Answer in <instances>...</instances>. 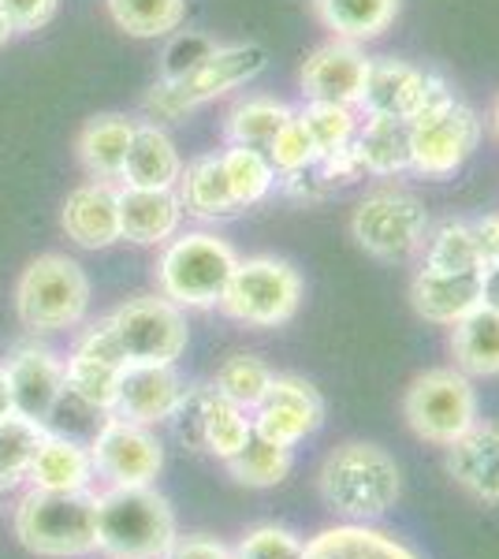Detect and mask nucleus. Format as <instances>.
Masks as SVG:
<instances>
[{
	"label": "nucleus",
	"mask_w": 499,
	"mask_h": 559,
	"mask_svg": "<svg viewBox=\"0 0 499 559\" xmlns=\"http://www.w3.org/2000/svg\"><path fill=\"white\" fill-rule=\"evenodd\" d=\"M317 492L324 508L343 522H377L403 496V474L388 448L373 440H343L324 455L317 471Z\"/></svg>",
	"instance_id": "f257e3e1"
},
{
	"label": "nucleus",
	"mask_w": 499,
	"mask_h": 559,
	"mask_svg": "<svg viewBox=\"0 0 499 559\" xmlns=\"http://www.w3.org/2000/svg\"><path fill=\"white\" fill-rule=\"evenodd\" d=\"M179 526L171 503L153 485H105L97 489V556L165 559Z\"/></svg>",
	"instance_id": "f03ea898"
},
{
	"label": "nucleus",
	"mask_w": 499,
	"mask_h": 559,
	"mask_svg": "<svg viewBox=\"0 0 499 559\" xmlns=\"http://www.w3.org/2000/svg\"><path fill=\"white\" fill-rule=\"evenodd\" d=\"M15 537L41 559H83L97 545V492H45L31 489L15 503Z\"/></svg>",
	"instance_id": "7ed1b4c3"
},
{
	"label": "nucleus",
	"mask_w": 499,
	"mask_h": 559,
	"mask_svg": "<svg viewBox=\"0 0 499 559\" xmlns=\"http://www.w3.org/2000/svg\"><path fill=\"white\" fill-rule=\"evenodd\" d=\"M269 57L261 45H213L194 68L183 71L176 79H161L157 86L146 94V108L150 120H165L176 123L183 120L187 112L202 108L209 102H216L221 94H228L235 86H247L265 71Z\"/></svg>",
	"instance_id": "20e7f679"
},
{
	"label": "nucleus",
	"mask_w": 499,
	"mask_h": 559,
	"mask_svg": "<svg viewBox=\"0 0 499 559\" xmlns=\"http://www.w3.org/2000/svg\"><path fill=\"white\" fill-rule=\"evenodd\" d=\"M239 254L216 231L171 236L157 258V287L179 310H213L221 306Z\"/></svg>",
	"instance_id": "39448f33"
},
{
	"label": "nucleus",
	"mask_w": 499,
	"mask_h": 559,
	"mask_svg": "<svg viewBox=\"0 0 499 559\" xmlns=\"http://www.w3.org/2000/svg\"><path fill=\"white\" fill-rule=\"evenodd\" d=\"M90 280L83 265L63 254H41L23 269L15 284V313L31 332H63L86 321Z\"/></svg>",
	"instance_id": "423d86ee"
},
{
	"label": "nucleus",
	"mask_w": 499,
	"mask_h": 559,
	"mask_svg": "<svg viewBox=\"0 0 499 559\" xmlns=\"http://www.w3.org/2000/svg\"><path fill=\"white\" fill-rule=\"evenodd\" d=\"M403 418L417 440L432 448H448L480 418L474 377L455 366L425 369L403 395Z\"/></svg>",
	"instance_id": "0eeeda50"
},
{
	"label": "nucleus",
	"mask_w": 499,
	"mask_h": 559,
	"mask_svg": "<svg viewBox=\"0 0 499 559\" xmlns=\"http://www.w3.org/2000/svg\"><path fill=\"white\" fill-rule=\"evenodd\" d=\"M302 273L284 258L258 254L239 258L228 280V292L221 299V310L231 321L250 324V329H280L298 313L302 306Z\"/></svg>",
	"instance_id": "6e6552de"
},
{
	"label": "nucleus",
	"mask_w": 499,
	"mask_h": 559,
	"mask_svg": "<svg viewBox=\"0 0 499 559\" xmlns=\"http://www.w3.org/2000/svg\"><path fill=\"white\" fill-rule=\"evenodd\" d=\"M351 236L377 261H406L425 247L429 213L421 198L403 187H377L351 216Z\"/></svg>",
	"instance_id": "1a4fd4ad"
},
{
	"label": "nucleus",
	"mask_w": 499,
	"mask_h": 559,
	"mask_svg": "<svg viewBox=\"0 0 499 559\" xmlns=\"http://www.w3.org/2000/svg\"><path fill=\"white\" fill-rule=\"evenodd\" d=\"M127 366H176L187 350V318L165 295H134L108 313Z\"/></svg>",
	"instance_id": "9d476101"
},
{
	"label": "nucleus",
	"mask_w": 499,
	"mask_h": 559,
	"mask_svg": "<svg viewBox=\"0 0 499 559\" xmlns=\"http://www.w3.org/2000/svg\"><path fill=\"white\" fill-rule=\"evenodd\" d=\"M86 448L105 485H120V489L153 485L165 471V444L157 440V432L139 421L116 418V414H105L97 421V432Z\"/></svg>",
	"instance_id": "9b49d317"
},
{
	"label": "nucleus",
	"mask_w": 499,
	"mask_h": 559,
	"mask_svg": "<svg viewBox=\"0 0 499 559\" xmlns=\"http://www.w3.org/2000/svg\"><path fill=\"white\" fill-rule=\"evenodd\" d=\"M480 142V120L470 105L451 102L440 116L411 123V173L425 179L455 176Z\"/></svg>",
	"instance_id": "f8f14e48"
},
{
	"label": "nucleus",
	"mask_w": 499,
	"mask_h": 559,
	"mask_svg": "<svg viewBox=\"0 0 499 559\" xmlns=\"http://www.w3.org/2000/svg\"><path fill=\"white\" fill-rule=\"evenodd\" d=\"M250 426H253V437L295 452L306 437H313V432L324 426V400L306 377L276 373L265 400L250 411Z\"/></svg>",
	"instance_id": "ddd939ff"
},
{
	"label": "nucleus",
	"mask_w": 499,
	"mask_h": 559,
	"mask_svg": "<svg viewBox=\"0 0 499 559\" xmlns=\"http://www.w3.org/2000/svg\"><path fill=\"white\" fill-rule=\"evenodd\" d=\"M443 471L470 500L499 508V421L477 418L455 444L443 448Z\"/></svg>",
	"instance_id": "4468645a"
},
{
	"label": "nucleus",
	"mask_w": 499,
	"mask_h": 559,
	"mask_svg": "<svg viewBox=\"0 0 499 559\" xmlns=\"http://www.w3.org/2000/svg\"><path fill=\"white\" fill-rule=\"evenodd\" d=\"M369 60L358 45L351 41H329L306 57L302 71H298V90L306 102H329V105H351L358 108L361 86L369 75Z\"/></svg>",
	"instance_id": "2eb2a0df"
},
{
	"label": "nucleus",
	"mask_w": 499,
	"mask_h": 559,
	"mask_svg": "<svg viewBox=\"0 0 499 559\" xmlns=\"http://www.w3.org/2000/svg\"><path fill=\"white\" fill-rule=\"evenodd\" d=\"M8 384H12V407L23 418L49 421L57 414L60 400L68 395V381H63V362L45 347H23L4 366Z\"/></svg>",
	"instance_id": "dca6fc26"
},
{
	"label": "nucleus",
	"mask_w": 499,
	"mask_h": 559,
	"mask_svg": "<svg viewBox=\"0 0 499 559\" xmlns=\"http://www.w3.org/2000/svg\"><path fill=\"white\" fill-rule=\"evenodd\" d=\"M60 228L75 247L105 250L120 239V191L105 179L75 187L63 198Z\"/></svg>",
	"instance_id": "f3484780"
},
{
	"label": "nucleus",
	"mask_w": 499,
	"mask_h": 559,
	"mask_svg": "<svg viewBox=\"0 0 499 559\" xmlns=\"http://www.w3.org/2000/svg\"><path fill=\"white\" fill-rule=\"evenodd\" d=\"M179 395H183V381H179L176 366H127L108 414L153 429L171 418Z\"/></svg>",
	"instance_id": "a211bd4d"
},
{
	"label": "nucleus",
	"mask_w": 499,
	"mask_h": 559,
	"mask_svg": "<svg viewBox=\"0 0 499 559\" xmlns=\"http://www.w3.org/2000/svg\"><path fill=\"white\" fill-rule=\"evenodd\" d=\"M425 83H429V71L395 57H377L369 60V75L366 86H361L358 108L366 116H392V120L411 123L417 116V105H421Z\"/></svg>",
	"instance_id": "6ab92c4d"
},
{
	"label": "nucleus",
	"mask_w": 499,
	"mask_h": 559,
	"mask_svg": "<svg viewBox=\"0 0 499 559\" xmlns=\"http://www.w3.org/2000/svg\"><path fill=\"white\" fill-rule=\"evenodd\" d=\"M411 306L421 321L451 329L480 306V269L474 273H437V269L421 265L411 284Z\"/></svg>",
	"instance_id": "aec40b11"
},
{
	"label": "nucleus",
	"mask_w": 499,
	"mask_h": 559,
	"mask_svg": "<svg viewBox=\"0 0 499 559\" xmlns=\"http://www.w3.org/2000/svg\"><path fill=\"white\" fill-rule=\"evenodd\" d=\"M302 559H421L406 540H399L373 522H335L306 540Z\"/></svg>",
	"instance_id": "412c9836"
},
{
	"label": "nucleus",
	"mask_w": 499,
	"mask_h": 559,
	"mask_svg": "<svg viewBox=\"0 0 499 559\" xmlns=\"http://www.w3.org/2000/svg\"><path fill=\"white\" fill-rule=\"evenodd\" d=\"M183 205L176 191H139L123 187L120 191V239L134 247H165L179 231Z\"/></svg>",
	"instance_id": "4be33fe9"
},
{
	"label": "nucleus",
	"mask_w": 499,
	"mask_h": 559,
	"mask_svg": "<svg viewBox=\"0 0 499 559\" xmlns=\"http://www.w3.org/2000/svg\"><path fill=\"white\" fill-rule=\"evenodd\" d=\"M26 481H31V489L45 492H86L94 489L97 471L86 444L63 437V432H45Z\"/></svg>",
	"instance_id": "5701e85b"
},
{
	"label": "nucleus",
	"mask_w": 499,
	"mask_h": 559,
	"mask_svg": "<svg viewBox=\"0 0 499 559\" xmlns=\"http://www.w3.org/2000/svg\"><path fill=\"white\" fill-rule=\"evenodd\" d=\"M179 173H183V157H179L176 142L157 123H139L120 173L127 187H139V191H176Z\"/></svg>",
	"instance_id": "b1692460"
},
{
	"label": "nucleus",
	"mask_w": 499,
	"mask_h": 559,
	"mask_svg": "<svg viewBox=\"0 0 499 559\" xmlns=\"http://www.w3.org/2000/svg\"><path fill=\"white\" fill-rule=\"evenodd\" d=\"M176 194H179L183 213L198 216V221H216V216L239 213V202H235V194H231L221 153H205V157L190 160L183 173H179Z\"/></svg>",
	"instance_id": "393cba45"
},
{
	"label": "nucleus",
	"mask_w": 499,
	"mask_h": 559,
	"mask_svg": "<svg viewBox=\"0 0 499 559\" xmlns=\"http://www.w3.org/2000/svg\"><path fill=\"white\" fill-rule=\"evenodd\" d=\"M134 128L139 123L127 120L120 112H105V116H94L83 131H79V160L83 168L94 179H120L123 173V160H127V150H131V139H134Z\"/></svg>",
	"instance_id": "a878e982"
},
{
	"label": "nucleus",
	"mask_w": 499,
	"mask_h": 559,
	"mask_svg": "<svg viewBox=\"0 0 499 559\" xmlns=\"http://www.w3.org/2000/svg\"><path fill=\"white\" fill-rule=\"evenodd\" d=\"M313 15L340 41H377L399 15V0H310Z\"/></svg>",
	"instance_id": "bb28decb"
},
{
	"label": "nucleus",
	"mask_w": 499,
	"mask_h": 559,
	"mask_svg": "<svg viewBox=\"0 0 499 559\" xmlns=\"http://www.w3.org/2000/svg\"><path fill=\"white\" fill-rule=\"evenodd\" d=\"M366 176H399L411 168V123L392 116H366L354 134Z\"/></svg>",
	"instance_id": "cd10ccee"
},
{
	"label": "nucleus",
	"mask_w": 499,
	"mask_h": 559,
	"mask_svg": "<svg viewBox=\"0 0 499 559\" xmlns=\"http://www.w3.org/2000/svg\"><path fill=\"white\" fill-rule=\"evenodd\" d=\"M451 358L466 377H499V313L477 306L459 324H451Z\"/></svg>",
	"instance_id": "c85d7f7f"
},
{
	"label": "nucleus",
	"mask_w": 499,
	"mask_h": 559,
	"mask_svg": "<svg viewBox=\"0 0 499 559\" xmlns=\"http://www.w3.org/2000/svg\"><path fill=\"white\" fill-rule=\"evenodd\" d=\"M250 437H253L250 411L235 407L231 400H224L213 388L202 411V426H198V452H209L213 459H221V463H228L231 455H239L247 448Z\"/></svg>",
	"instance_id": "c756f323"
},
{
	"label": "nucleus",
	"mask_w": 499,
	"mask_h": 559,
	"mask_svg": "<svg viewBox=\"0 0 499 559\" xmlns=\"http://www.w3.org/2000/svg\"><path fill=\"white\" fill-rule=\"evenodd\" d=\"M295 116L292 105L276 102V97H242L228 108L224 116V134H228V146H250V150H265L272 142V134L284 128Z\"/></svg>",
	"instance_id": "7c9ffc66"
},
{
	"label": "nucleus",
	"mask_w": 499,
	"mask_h": 559,
	"mask_svg": "<svg viewBox=\"0 0 499 559\" xmlns=\"http://www.w3.org/2000/svg\"><path fill=\"white\" fill-rule=\"evenodd\" d=\"M127 366L105 362V358L83 355V350H71V358L63 362V381H68V395L79 400L86 411L108 414L120 392V377Z\"/></svg>",
	"instance_id": "2f4dec72"
},
{
	"label": "nucleus",
	"mask_w": 499,
	"mask_h": 559,
	"mask_svg": "<svg viewBox=\"0 0 499 559\" xmlns=\"http://www.w3.org/2000/svg\"><path fill=\"white\" fill-rule=\"evenodd\" d=\"M45 432H49L45 421L23 418V414H15V411L8 414V418H0V492L20 489L26 481Z\"/></svg>",
	"instance_id": "473e14b6"
},
{
	"label": "nucleus",
	"mask_w": 499,
	"mask_h": 559,
	"mask_svg": "<svg viewBox=\"0 0 499 559\" xmlns=\"http://www.w3.org/2000/svg\"><path fill=\"white\" fill-rule=\"evenodd\" d=\"M228 474L235 485H247V489H276V485L287 481L295 466V452L292 448H280V444H269L261 437H250L247 448L239 455H231L228 463Z\"/></svg>",
	"instance_id": "72a5a7b5"
},
{
	"label": "nucleus",
	"mask_w": 499,
	"mask_h": 559,
	"mask_svg": "<svg viewBox=\"0 0 499 559\" xmlns=\"http://www.w3.org/2000/svg\"><path fill=\"white\" fill-rule=\"evenodd\" d=\"M108 15L131 38H165L183 26L187 0H108Z\"/></svg>",
	"instance_id": "f704fd0d"
},
{
	"label": "nucleus",
	"mask_w": 499,
	"mask_h": 559,
	"mask_svg": "<svg viewBox=\"0 0 499 559\" xmlns=\"http://www.w3.org/2000/svg\"><path fill=\"white\" fill-rule=\"evenodd\" d=\"M272 377L276 373H272V366L265 362V358L247 355V350H235V355L224 358L221 369H216L213 388L224 395V400H231L235 407L253 411L261 400H265Z\"/></svg>",
	"instance_id": "c9c22d12"
},
{
	"label": "nucleus",
	"mask_w": 499,
	"mask_h": 559,
	"mask_svg": "<svg viewBox=\"0 0 499 559\" xmlns=\"http://www.w3.org/2000/svg\"><path fill=\"white\" fill-rule=\"evenodd\" d=\"M224 173H228L231 194L239 202V210H250V205L265 202L269 191L276 187V168L265 157V150H250V146H228L221 153Z\"/></svg>",
	"instance_id": "e433bc0d"
},
{
	"label": "nucleus",
	"mask_w": 499,
	"mask_h": 559,
	"mask_svg": "<svg viewBox=\"0 0 499 559\" xmlns=\"http://www.w3.org/2000/svg\"><path fill=\"white\" fill-rule=\"evenodd\" d=\"M425 269L437 273H474L480 269L470 221H443L437 231L425 236Z\"/></svg>",
	"instance_id": "4c0bfd02"
},
{
	"label": "nucleus",
	"mask_w": 499,
	"mask_h": 559,
	"mask_svg": "<svg viewBox=\"0 0 499 559\" xmlns=\"http://www.w3.org/2000/svg\"><path fill=\"white\" fill-rule=\"evenodd\" d=\"M298 120L306 123V131H310L313 146L321 157H329V153L351 146L354 134H358V112H354L351 105H329V102H306L302 108H295Z\"/></svg>",
	"instance_id": "58836bf2"
},
{
	"label": "nucleus",
	"mask_w": 499,
	"mask_h": 559,
	"mask_svg": "<svg viewBox=\"0 0 499 559\" xmlns=\"http://www.w3.org/2000/svg\"><path fill=\"white\" fill-rule=\"evenodd\" d=\"M265 157L272 160L276 176H292V173H306V168H313L317 160H321V153H317L310 131H306V123L298 120V112H295L284 128L272 134V142L265 146Z\"/></svg>",
	"instance_id": "ea45409f"
},
{
	"label": "nucleus",
	"mask_w": 499,
	"mask_h": 559,
	"mask_svg": "<svg viewBox=\"0 0 499 559\" xmlns=\"http://www.w3.org/2000/svg\"><path fill=\"white\" fill-rule=\"evenodd\" d=\"M306 540L287 526L265 522V526H253L242 534L235 545V559H302Z\"/></svg>",
	"instance_id": "a19ab883"
},
{
	"label": "nucleus",
	"mask_w": 499,
	"mask_h": 559,
	"mask_svg": "<svg viewBox=\"0 0 499 559\" xmlns=\"http://www.w3.org/2000/svg\"><path fill=\"white\" fill-rule=\"evenodd\" d=\"M60 0H0V15L15 31H41L57 15Z\"/></svg>",
	"instance_id": "79ce46f5"
},
{
	"label": "nucleus",
	"mask_w": 499,
	"mask_h": 559,
	"mask_svg": "<svg viewBox=\"0 0 499 559\" xmlns=\"http://www.w3.org/2000/svg\"><path fill=\"white\" fill-rule=\"evenodd\" d=\"M235 548L224 545V540L209 537V534H190V537H176V545L168 548L165 559H231Z\"/></svg>",
	"instance_id": "37998d69"
},
{
	"label": "nucleus",
	"mask_w": 499,
	"mask_h": 559,
	"mask_svg": "<svg viewBox=\"0 0 499 559\" xmlns=\"http://www.w3.org/2000/svg\"><path fill=\"white\" fill-rule=\"evenodd\" d=\"M209 49H213V41L198 38V34H187V38H179L165 52V79H176V75H183V71H190V68L198 64V60L205 57Z\"/></svg>",
	"instance_id": "c03bdc74"
},
{
	"label": "nucleus",
	"mask_w": 499,
	"mask_h": 559,
	"mask_svg": "<svg viewBox=\"0 0 499 559\" xmlns=\"http://www.w3.org/2000/svg\"><path fill=\"white\" fill-rule=\"evenodd\" d=\"M470 231H474V247H477L480 269L499 265V213L480 216V221H470Z\"/></svg>",
	"instance_id": "a18cd8bd"
},
{
	"label": "nucleus",
	"mask_w": 499,
	"mask_h": 559,
	"mask_svg": "<svg viewBox=\"0 0 499 559\" xmlns=\"http://www.w3.org/2000/svg\"><path fill=\"white\" fill-rule=\"evenodd\" d=\"M480 306L499 313V265L480 269Z\"/></svg>",
	"instance_id": "49530a36"
},
{
	"label": "nucleus",
	"mask_w": 499,
	"mask_h": 559,
	"mask_svg": "<svg viewBox=\"0 0 499 559\" xmlns=\"http://www.w3.org/2000/svg\"><path fill=\"white\" fill-rule=\"evenodd\" d=\"M12 411V384H8V369L0 366V418H8Z\"/></svg>",
	"instance_id": "de8ad7c7"
},
{
	"label": "nucleus",
	"mask_w": 499,
	"mask_h": 559,
	"mask_svg": "<svg viewBox=\"0 0 499 559\" xmlns=\"http://www.w3.org/2000/svg\"><path fill=\"white\" fill-rule=\"evenodd\" d=\"M8 38H12V26H8L4 15H0V45H8Z\"/></svg>",
	"instance_id": "09e8293b"
},
{
	"label": "nucleus",
	"mask_w": 499,
	"mask_h": 559,
	"mask_svg": "<svg viewBox=\"0 0 499 559\" xmlns=\"http://www.w3.org/2000/svg\"><path fill=\"white\" fill-rule=\"evenodd\" d=\"M492 128H496V134H499V97H496V108H492Z\"/></svg>",
	"instance_id": "8fccbe9b"
},
{
	"label": "nucleus",
	"mask_w": 499,
	"mask_h": 559,
	"mask_svg": "<svg viewBox=\"0 0 499 559\" xmlns=\"http://www.w3.org/2000/svg\"><path fill=\"white\" fill-rule=\"evenodd\" d=\"M231 559H235V556H231Z\"/></svg>",
	"instance_id": "3c124183"
}]
</instances>
